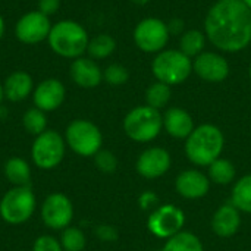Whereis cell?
Listing matches in <instances>:
<instances>
[{
    "label": "cell",
    "instance_id": "obj_13",
    "mask_svg": "<svg viewBox=\"0 0 251 251\" xmlns=\"http://www.w3.org/2000/svg\"><path fill=\"white\" fill-rule=\"evenodd\" d=\"M172 165L171 153L163 147L146 149L137 159L135 169L146 179H157L163 176Z\"/></svg>",
    "mask_w": 251,
    "mask_h": 251
},
{
    "label": "cell",
    "instance_id": "obj_11",
    "mask_svg": "<svg viewBox=\"0 0 251 251\" xmlns=\"http://www.w3.org/2000/svg\"><path fill=\"white\" fill-rule=\"evenodd\" d=\"M169 34L168 24L162 19L146 18L137 24L134 29V41L140 50L146 53H157L166 46Z\"/></svg>",
    "mask_w": 251,
    "mask_h": 251
},
{
    "label": "cell",
    "instance_id": "obj_26",
    "mask_svg": "<svg viewBox=\"0 0 251 251\" xmlns=\"http://www.w3.org/2000/svg\"><path fill=\"white\" fill-rule=\"evenodd\" d=\"M203 49H204V34L201 31L190 29V31H185L181 35L179 50L185 56H188L190 59L197 57L200 53H203Z\"/></svg>",
    "mask_w": 251,
    "mask_h": 251
},
{
    "label": "cell",
    "instance_id": "obj_39",
    "mask_svg": "<svg viewBox=\"0 0 251 251\" xmlns=\"http://www.w3.org/2000/svg\"><path fill=\"white\" fill-rule=\"evenodd\" d=\"M4 99V93H3V85L0 84V104H1V100Z\"/></svg>",
    "mask_w": 251,
    "mask_h": 251
},
{
    "label": "cell",
    "instance_id": "obj_38",
    "mask_svg": "<svg viewBox=\"0 0 251 251\" xmlns=\"http://www.w3.org/2000/svg\"><path fill=\"white\" fill-rule=\"evenodd\" d=\"M132 3H135V4H140V6H143V4H146V3H149L150 0H131Z\"/></svg>",
    "mask_w": 251,
    "mask_h": 251
},
{
    "label": "cell",
    "instance_id": "obj_23",
    "mask_svg": "<svg viewBox=\"0 0 251 251\" xmlns=\"http://www.w3.org/2000/svg\"><path fill=\"white\" fill-rule=\"evenodd\" d=\"M231 203L241 212L251 215V174L241 176L232 187Z\"/></svg>",
    "mask_w": 251,
    "mask_h": 251
},
{
    "label": "cell",
    "instance_id": "obj_3",
    "mask_svg": "<svg viewBox=\"0 0 251 251\" xmlns=\"http://www.w3.org/2000/svg\"><path fill=\"white\" fill-rule=\"evenodd\" d=\"M47 41L57 56L65 59H78L87 51L90 38L81 24L72 19H63L51 26Z\"/></svg>",
    "mask_w": 251,
    "mask_h": 251
},
{
    "label": "cell",
    "instance_id": "obj_15",
    "mask_svg": "<svg viewBox=\"0 0 251 251\" xmlns=\"http://www.w3.org/2000/svg\"><path fill=\"white\" fill-rule=\"evenodd\" d=\"M66 97V90L62 81L56 78H47L41 81L32 93L34 107L43 112H53L62 106Z\"/></svg>",
    "mask_w": 251,
    "mask_h": 251
},
{
    "label": "cell",
    "instance_id": "obj_5",
    "mask_svg": "<svg viewBox=\"0 0 251 251\" xmlns=\"http://www.w3.org/2000/svg\"><path fill=\"white\" fill-rule=\"evenodd\" d=\"M37 207V199L29 185L12 187L0 200V218L9 225L28 222Z\"/></svg>",
    "mask_w": 251,
    "mask_h": 251
},
{
    "label": "cell",
    "instance_id": "obj_35",
    "mask_svg": "<svg viewBox=\"0 0 251 251\" xmlns=\"http://www.w3.org/2000/svg\"><path fill=\"white\" fill-rule=\"evenodd\" d=\"M60 6V0H38V10L47 16L56 13Z\"/></svg>",
    "mask_w": 251,
    "mask_h": 251
},
{
    "label": "cell",
    "instance_id": "obj_22",
    "mask_svg": "<svg viewBox=\"0 0 251 251\" xmlns=\"http://www.w3.org/2000/svg\"><path fill=\"white\" fill-rule=\"evenodd\" d=\"M207 168H209L207 176L210 182H215L216 185H229L237 178V169L234 163L228 159L219 157Z\"/></svg>",
    "mask_w": 251,
    "mask_h": 251
},
{
    "label": "cell",
    "instance_id": "obj_12",
    "mask_svg": "<svg viewBox=\"0 0 251 251\" xmlns=\"http://www.w3.org/2000/svg\"><path fill=\"white\" fill-rule=\"evenodd\" d=\"M51 24L47 15L32 10L22 15L15 25V35L24 44H38L49 38Z\"/></svg>",
    "mask_w": 251,
    "mask_h": 251
},
{
    "label": "cell",
    "instance_id": "obj_41",
    "mask_svg": "<svg viewBox=\"0 0 251 251\" xmlns=\"http://www.w3.org/2000/svg\"><path fill=\"white\" fill-rule=\"evenodd\" d=\"M249 74H250V79H251V63H250V69H249Z\"/></svg>",
    "mask_w": 251,
    "mask_h": 251
},
{
    "label": "cell",
    "instance_id": "obj_30",
    "mask_svg": "<svg viewBox=\"0 0 251 251\" xmlns=\"http://www.w3.org/2000/svg\"><path fill=\"white\" fill-rule=\"evenodd\" d=\"M103 78L110 85H124L129 79V72H128V69L124 65L112 63V65H109L104 69Z\"/></svg>",
    "mask_w": 251,
    "mask_h": 251
},
{
    "label": "cell",
    "instance_id": "obj_36",
    "mask_svg": "<svg viewBox=\"0 0 251 251\" xmlns=\"http://www.w3.org/2000/svg\"><path fill=\"white\" fill-rule=\"evenodd\" d=\"M182 26H184V24H182V21H181V19H174V21H171V22H169V25H168L169 32H172V34H178V32H181Z\"/></svg>",
    "mask_w": 251,
    "mask_h": 251
},
{
    "label": "cell",
    "instance_id": "obj_29",
    "mask_svg": "<svg viewBox=\"0 0 251 251\" xmlns=\"http://www.w3.org/2000/svg\"><path fill=\"white\" fill-rule=\"evenodd\" d=\"M63 251H82L87 246L84 232L76 226H68L62 231L59 238Z\"/></svg>",
    "mask_w": 251,
    "mask_h": 251
},
{
    "label": "cell",
    "instance_id": "obj_1",
    "mask_svg": "<svg viewBox=\"0 0 251 251\" xmlns=\"http://www.w3.org/2000/svg\"><path fill=\"white\" fill-rule=\"evenodd\" d=\"M204 31L219 50H244L251 43V9L243 0H219L206 15Z\"/></svg>",
    "mask_w": 251,
    "mask_h": 251
},
{
    "label": "cell",
    "instance_id": "obj_6",
    "mask_svg": "<svg viewBox=\"0 0 251 251\" xmlns=\"http://www.w3.org/2000/svg\"><path fill=\"white\" fill-rule=\"evenodd\" d=\"M66 146L81 157H94L101 150L103 134L100 128L87 119L72 121L65 131Z\"/></svg>",
    "mask_w": 251,
    "mask_h": 251
},
{
    "label": "cell",
    "instance_id": "obj_2",
    "mask_svg": "<svg viewBox=\"0 0 251 251\" xmlns=\"http://www.w3.org/2000/svg\"><path fill=\"white\" fill-rule=\"evenodd\" d=\"M224 146V132L213 124H203L185 140V156L193 165L204 168L221 157Z\"/></svg>",
    "mask_w": 251,
    "mask_h": 251
},
{
    "label": "cell",
    "instance_id": "obj_8",
    "mask_svg": "<svg viewBox=\"0 0 251 251\" xmlns=\"http://www.w3.org/2000/svg\"><path fill=\"white\" fill-rule=\"evenodd\" d=\"M66 153L65 137L54 129H46L34 138L31 146V159L38 169L51 171L57 168Z\"/></svg>",
    "mask_w": 251,
    "mask_h": 251
},
{
    "label": "cell",
    "instance_id": "obj_25",
    "mask_svg": "<svg viewBox=\"0 0 251 251\" xmlns=\"http://www.w3.org/2000/svg\"><path fill=\"white\" fill-rule=\"evenodd\" d=\"M116 49V41L109 34H99L88 41L87 53L91 59H106Z\"/></svg>",
    "mask_w": 251,
    "mask_h": 251
},
{
    "label": "cell",
    "instance_id": "obj_28",
    "mask_svg": "<svg viewBox=\"0 0 251 251\" xmlns=\"http://www.w3.org/2000/svg\"><path fill=\"white\" fill-rule=\"evenodd\" d=\"M22 126L28 134H31L34 137L40 135L41 132H44L47 129L46 112H43L37 107L28 109L22 116Z\"/></svg>",
    "mask_w": 251,
    "mask_h": 251
},
{
    "label": "cell",
    "instance_id": "obj_31",
    "mask_svg": "<svg viewBox=\"0 0 251 251\" xmlns=\"http://www.w3.org/2000/svg\"><path fill=\"white\" fill-rule=\"evenodd\" d=\"M94 165L103 174H113L118 169V159L110 150H100L94 154Z\"/></svg>",
    "mask_w": 251,
    "mask_h": 251
},
{
    "label": "cell",
    "instance_id": "obj_10",
    "mask_svg": "<svg viewBox=\"0 0 251 251\" xmlns=\"http://www.w3.org/2000/svg\"><path fill=\"white\" fill-rule=\"evenodd\" d=\"M40 216L43 224L53 231H63L74 219V204L63 193H51L41 203Z\"/></svg>",
    "mask_w": 251,
    "mask_h": 251
},
{
    "label": "cell",
    "instance_id": "obj_34",
    "mask_svg": "<svg viewBox=\"0 0 251 251\" xmlns=\"http://www.w3.org/2000/svg\"><path fill=\"white\" fill-rule=\"evenodd\" d=\"M96 235L104 243H113L118 240V231L112 225H100L96 228Z\"/></svg>",
    "mask_w": 251,
    "mask_h": 251
},
{
    "label": "cell",
    "instance_id": "obj_17",
    "mask_svg": "<svg viewBox=\"0 0 251 251\" xmlns=\"http://www.w3.org/2000/svg\"><path fill=\"white\" fill-rule=\"evenodd\" d=\"M241 228V212L232 204H222L212 218V231L221 238L234 237Z\"/></svg>",
    "mask_w": 251,
    "mask_h": 251
},
{
    "label": "cell",
    "instance_id": "obj_40",
    "mask_svg": "<svg viewBox=\"0 0 251 251\" xmlns=\"http://www.w3.org/2000/svg\"><path fill=\"white\" fill-rule=\"evenodd\" d=\"M243 1L247 4V7H249V9H251V0H243Z\"/></svg>",
    "mask_w": 251,
    "mask_h": 251
},
{
    "label": "cell",
    "instance_id": "obj_7",
    "mask_svg": "<svg viewBox=\"0 0 251 251\" xmlns=\"http://www.w3.org/2000/svg\"><path fill=\"white\" fill-rule=\"evenodd\" d=\"M193 71V62L181 50L160 51L151 62V72L154 78L168 85H178L184 82Z\"/></svg>",
    "mask_w": 251,
    "mask_h": 251
},
{
    "label": "cell",
    "instance_id": "obj_16",
    "mask_svg": "<svg viewBox=\"0 0 251 251\" xmlns=\"http://www.w3.org/2000/svg\"><path fill=\"white\" fill-rule=\"evenodd\" d=\"M176 193L187 200H199L207 196L210 179L199 169H185L175 179Z\"/></svg>",
    "mask_w": 251,
    "mask_h": 251
},
{
    "label": "cell",
    "instance_id": "obj_14",
    "mask_svg": "<svg viewBox=\"0 0 251 251\" xmlns=\"http://www.w3.org/2000/svg\"><path fill=\"white\" fill-rule=\"evenodd\" d=\"M193 69L201 79L207 82H222L229 75L228 60L213 51L200 53L193 63Z\"/></svg>",
    "mask_w": 251,
    "mask_h": 251
},
{
    "label": "cell",
    "instance_id": "obj_37",
    "mask_svg": "<svg viewBox=\"0 0 251 251\" xmlns=\"http://www.w3.org/2000/svg\"><path fill=\"white\" fill-rule=\"evenodd\" d=\"M4 19H3V16L0 15V40H1V37H3V34H4Z\"/></svg>",
    "mask_w": 251,
    "mask_h": 251
},
{
    "label": "cell",
    "instance_id": "obj_4",
    "mask_svg": "<svg viewBox=\"0 0 251 251\" xmlns=\"http://www.w3.org/2000/svg\"><path fill=\"white\" fill-rule=\"evenodd\" d=\"M124 131L135 143H150L163 129V115L150 106H137L124 118Z\"/></svg>",
    "mask_w": 251,
    "mask_h": 251
},
{
    "label": "cell",
    "instance_id": "obj_33",
    "mask_svg": "<svg viewBox=\"0 0 251 251\" xmlns=\"http://www.w3.org/2000/svg\"><path fill=\"white\" fill-rule=\"evenodd\" d=\"M138 204L140 209L144 212H153L154 209L159 207V197L156 193L153 191H144L140 197H138Z\"/></svg>",
    "mask_w": 251,
    "mask_h": 251
},
{
    "label": "cell",
    "instance_id": "obj_18",
    "mask_svg": "<svg viewBox=\"0 0 251 251\" xmlns=\"http://www.w3.org/2000/svg\"><path fill=\"white\" fill-rule=\"evenodd\" d=\"M69 72L72 81L81 88H94L103 81V72L91 57L74 59Z\"/></svg>",
    "mask_w": 251,
    "mask_h": 251
},
{
    "label": "cell",
    "instance_id": "obj_21",
    "mask_svg": "<svg viewBox=\"0 0 251 251\" xmlns=\"http://www.w3.org/2000/svg\"><path fill=\"white\" fill-rule=\"evenodd\" d=\"M3 172L6 179L13 185V187H22V185H29L31 181V166L28 162L19 156H13L4 162Z\"/></svg>",
    "mask_w": 251,
    "mask_h": 251
},
{
    "label": "cell",
    "instance_id": "obj_24",
    "mask_svg": "<svg viewBox=\"0 0 251 251\" xmlns=\"http://www.w3.org/2000/svg\"><path fill=\"white\" fill-rule=\"evenodd\" d=\"M162 251H204V246L196 234L190 231H181L179 234L166 240Z\"/></svg>",
    "mask_w": 251,
    "mask_h": 251
},
{
    "label": "cell",
    "instance_id": "obj_19",
    "mask_svg": "<svg viewBox=\"0 0 251 251\" xmlns=\"http://www.w3.org/2000/svg\"><path fill=\"white\" fill-rule=\"evenodd\" d=\"M193 116L181 107H171L163 115V129L176 140H187L194 131Z\"/></svg>",
    "mask_w": 251,
    "mask_h": 251
},
{
    "label": "cell",
    "instance_id": "obj_20",
    "mask_svg": "<svg viewBox=\"0 0 251 251\" xmlns=\"http://www.w3.org/2000/svg\"><path fill=\"white\" fill-rule=\"evenodd\" d=\"M34 90V82L29 74L24 72V71H16L13 74H10L3 84V93L4 97L12 101V103H18L25 100Z\"/></svg>",
    "mask_w": 251,
    "mask_h": 251
},
{
    "label": "cell",
    "instance_id": "obj_27",
    "mask_svg": "<svg viewBox=\"0 0 251 251\" xmlns=\"http://www.w3.org/2000/svg\"><path fill=\"white\" fill-rule=\"evenodd\" d=\"M171 96H172L171 85H168L165 82H160V81H156L154 84H151L147 88L146 101H147V106L159 110V109L165 107L169 103Z\"/></svg>",
    "mask_w": 251,
    "mask_h": 251
},
{
    "label": "cell",
    "instance_id": "obj_32",
    "mask_svg": "<svg viewBox=\"0 0 251 251\" xmlns=\"http://www.w3.org/2000/svg\"><path fill=\"white\" fill-rule=\"evenodd\" d=\"M32 251H63L60 241L53 237V235H40L34 244H32Z\"/></svg>",
    "mask_w": 251,
    "mask_h": 251
},
{
    "label": "cell",
    "instance_id": "obj_9",
    "mask_svg": "<svg viewBox=\"0 0 251 251\" xmlns=\"http://www.w3.org/2000/svg\"><path fill=\"white\" fill-rule=\"evenodd\" d=\"M185 225V213L181 207L175 204H159L149 218L147 229L150 234L160 240H169L171 237L179 234Z\"/></svg>",
    "mask_w": 251,
    "mask_h": 251
}]
</instances>
